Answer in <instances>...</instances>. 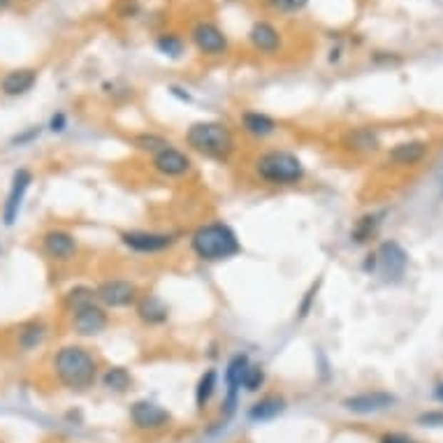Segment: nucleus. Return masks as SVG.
<instances>
[{
  "mask_svg": "<svg viewBox=\"0 0 443 443\" xmlns=\"http://www.w3.org/2000/svg\"><path fill=\"white\" fill-rule=\"evenodd\" d=\"M190 251L202 263H225L242 253V242L233 225L223 220H209L190 233Z\"/></svg>",
  "mask_w": 443,
  "mask_h": 443,
  "instance_id": "obj_1",
  "label": "nucleus"
},
{
  "mask_svg": "<svg viewBox=\"0 0 443 443\" xmlns=\"http://www.w3.org/2000/svg\"><path fill=\"white\" fill-rule=\"evenodd\" d=\"M186 146L209 161L228 163L237 151L235 131L223 121H195L186 128Z\"/></svg>",
  "mask_w": 443,
  "mask_h": 443,
  "instance_id": "obj_2",
  "label": "nucleus"
},
{
  "mask_svg": "<svg viewBox=\"0 0 443 443\" xmlns=\"http://www.w3.org/2000/svg\"><path fill=\"white\" fill-rule=\"evenodd\" d=\"M54 374L68 390L84 392L98 381V360L86 346L68 344L54 355Z\"/></svg>",
  "mask_w": 443,
  "mask_h": 443,
  "instance_id": "obj_3",
  "label": "nucleus"
},
{
  "mask_svg": "<svg viewBox=\"0 0 443 443\" xmlns=\"http://www.w3.org/2000/svg\"><path fill=\"white\" fill-rule=\"evenodd\" d=\"M253 174L267 186H297L307 174V168L297 153L272 149L253 161Z\"/></svg>",
  "mask_w": 443,
  "mask_h": 443,
  "instance_id": "obj_4",
  "label": "nucleus"
},
{
  "mask_svg": "<svg viewBox=\"0 0 443 443\" xmlns=\"http://www.w3.org/2000/svg\"><path fill=\"white\" fill-rule=\"evenodd\" d=\"M121 244L133 253L140 255H156L170 251L172 246H177L179 235L177 233H156V230H123Z\"/></svg>",
  "mask_w": 443,
  "mask_h": 443,
  "instance_id": "obj_5",
  "label": "nucleus"
},
{
  "mask_svg": "<svg viewBox=\"0 0 443 443\" xmlns=\"http://www.w3.org/2000/svg\"><path fill=\"white\" fill-rule=\"evenodd\" d=\"M96 297L105 309H128L140 300V288L128 279H107L96 288Z\"/></svg>",
  "mask_w": 443,
  "mask_h": 443,
  "instance_id": "obj_6",
  "label": "nucleus"
},
{
  "mask_svg": "<svg viewBox=\"0 0 443 443\" xmlns=\"http://www.w3.org/2000/svg\"><path fill=\"white\" fill-rule=\"evenodd\" d=\"M151 170L161 174L163 179H183L193 172V158L186 151L170 144L163 151L151 156Z\"/></svg>",
  "mask_w": 443,
  "mask_h": 443,
  "instance_id": "obj_7",
  "label": "nucleus"
},
{
  "mask_svg": "<svg viewBox=\"0 0 443 443\" xmlns=\"http://www.w3.org/2000/svg\"><path fill=\"white\" fill-rule=\"evenodd\" d=\"M190 42L195 44V49L200 54H205V56H223L230 47L228 35L211 21H198L193 26Z\"/></svg>",
  "mask_w": 443,
  "mask_h": 443,
  "instance_id": "obj_8",
  "label": "nucleus"
},
{
  "mask_svg": "<svg viewBox=\"0 0 443 443\" xmlns=\"http://www.w3.org/2000/svg\"><path fill=\"white\" fill-rule=\"evenodd\" d=\"M172 420V415L168 409H163L161 404L149 402V399H137L131 406V422L135 424V429L142 432H158L163 427H168Z\"/></svg>",
  "mask_w": 443,
  "mask_h": 443,
  "instance_id": "obj_9",
  "label": "nucleus"
},
{
  "mask_svg": "<svg viewBox=\"0 0 443 443\" xmlns=\"http://www.w3.org/2000/svg\"><path fill=\"white\" fill-rule=\"evenodd\" d=\"M33 183V172L26 170V168H19L14 174H12V183H10V193H7L5 198V205H3V223L7 228H12L16 223V218H19V211H21V205H24V198L26 193H29Z\"/></svg>",
  "mask_w": 443,
  "mask_h": 443,
  "instance_id": "obj_10",
  "label": "nucleus"
},
{
  "mask_svg": "<svg viewBox=\"0 0 443 443\" xmlns=\"http://www.w3.org/2000/svg\"><path fill=\"white\" fill-rule=\"evenodd\" d=\"M376 260L387 281H399L406 274V267H409V253L404 251L399 242L387 239L376 248Z\"/></svg>",
  "mask_w": 443,
  "mask_h": 443,
  "instance_id": "obj_11",
  "label": "nucleus"
},
{
  "mask_svg": "<svg viewBox=\"0 0 443 443\" xmlns=\"http://www.w3.org/2000/svg\"><path fill=\"white\" fill-rule=\"evenodd\" d=\"M107 325H109L107 309L100 302H93V304H88V307L72 311V330H75L79 337H98L107 330Z\"/></svg>",
  "mask_w": 443,
  "mask_h": 443,
  "instance_id": "obj_12",
  "label": "nucleus"
},
{
  "mask_svg": "<svg viewBox=\"0 0 443 443\" xmlns=\"http://www.w3.org/2000/svg\"><path fill=\"white\" fill-rule=\"evenodd\" d=\"M42 251L47 253L51 260L70 263L72 258L77 255L79 244H77V237L68 233V230L54 228V230H49V233L42 235Z\"/></svg>",
  "mask_w": 443,
  "mask_h": 443,
  "instance_id": "obj_13",
  "label": "nucleus"
},
{
  "mask_svg": "<svg viewBox=\"0 0 443 443\" xmlns=\"http://www.w3.org/2000/svg\"><path fill=\"white\" fill-rule=\"evenodd\" d=\"M394 404H397V397L390 394V392H381V390L350 394V397H346L344 402H341V406H344L346 411L360 413V415L381 413V411L390 409V406H394Z\"/></svg>",
  "mask_w": 443,
  "mask_h": 443,
  "instance_id": "obj_14",
  "label": "nucleus"
},
{
  "mask_svg": "<svg viewBox=\"0 0 443 443\" xmlns=\"http://www.w3.org/2000/svg\"><path fill=\"white\" fill-rule=\"evenodd\" d=\"M251 367V357L246 353H237L230 357V362L225 367V385H228V399H225V409L228 413L235 411V404H237V392L242 390V381H244V374L246 369Z\"/></svg>",
  "mask_w": 443,
  "mask_h": 443,
  "instance_id": "obj_15",
  "label": "nucleus"
},
{
  "mask_svg": "<svg viewBox=\"0 0 443 443\" xmlns=\"http://www.w3.org/2000/svg\"><path fill=\"white\" fill-rule=\"evenodd\" d=\"M135 311H137V318L149 327L165 325L170 318V307L158 297V295H140V300L135 304Z\"/></svg>",
  "mask_w": 443,
  "mask_h": 443,
  "instance_id": "obj_16",
  "label": "nucleus"
},
{
  "mask_svg": "<svg viewBox=\"0 0 443 443\" xmlns=\"http://www.w3.org/2000/svg\"><path fill=\"white\" fill-rule=\"evenodd\" d=\"M427 153H429V144L424 140H409V142L392 146V149L387 151V163L397 165V168H413V165H418Z\"/></svg>",
  "mask_w": 443,
  "mask_h": 443,
  "instance_id": "obj_17",
  "label": "nucleus"
},
{
  "mask_svg": "<svg viewBox=\"0 0 443 443\" xmlns=\"http://www.w3.org/2000/svg\"><path fill=\"white\" fill-rule=\"evenodd\" d=\"M248 42L260 54H276L281 49V33L270 21H255L248 31Z\"/></svg>",
  "mask_w": 443,
  "mask_h": 443,
  "instance_id": "obj_18",
  "label": "nucleus"
},
{
  "mask_svg": "<svg viewBox=\"0 0 443 443\" xmlns=\"http://www.w3.org/2000/svg\"><path fill=\"white\" fill-rule=\"evenodd\" d=\"M341 146L350 153H374L381 146V137L374 128H350L341 137Z\"/></svg>",
  "mask_w": 443,
  "mask_h": 443,
  "instance_id": "obj_19",
  "label": "nucleus"
},
{
  "mask_svg": "<svg viewBox=\"0 0 443 443\" xmlns=\"http://www.w3.org/2000/svg\"><path fill=\"white\" fill-rule=\"evenodd\" d=\"M239 123H242V131L253 140H267L279 131V121L265 112H244L239 116Z\"/></svg>",
  "mask_w": 443,
  "mask_h": 443,
  "instance_id": "obj_20",
  "label": "nucleus"
},
{
  "mask_svg": "<svg viewBox=\"0 0 443 443\" xmlns=\"http://www.w3.org/2000/svg\"><path fill=\"white\" fill-rule=\"evenodd\" d=\"M38 84V70L33 68H19V70H10L7 75L0 79V91L5 96H24Z\"/></svg>",
  "mask_w": 443,
  "mask_h": 443,
  "instance_id": "obj_21",
  "label": "nucleus"
},
{
  "mask_svg": "<svg viewBox=\"0 0 443 443\" xmlns=\"http://www.w3.org/2000/svg\"><path fill=\"white\" fill-rule=\"evenodd\" d=\"M285 411V399L281 394H267L263 397L260 402H255L251 406V411H248V420L253 422H267V420H274L276 415H281Z\"/></svg>",
  "mask_w": 443,
  "mask_h": 443,
  "instance_id": "obj_22",
  "label": "nucleus"
},
{
  "mask_svg": "<svg viewBox=\"0 0 443 443\" xmlns=\"http://www.w3.org/2000/svg\"><path fill=\"white\" fill-rule=\"evenodd\" d=\"M100 383H103V387L109 392L123 394V392L131 390L133 374L128 372L126 367H109V369H105V374L100 376Z\"/></svg>",
  "mask_w": 443,
  "mask_h": 443,
  "instance_id": "obj_23",
  "label": "nucleus"
},
{
  "mask_svg": "<svg viewBox=\"0 0 443 443\" xmlns=\"http://www.w3.org/2000/svg\"><path fill=\"white\" fill-rule=\"evenodd\" d=\"M131 144H133L140 153L156 156L158 151H163L165 146H170L172 142L168 140V137L158 135V133H137V135L131 137Z\"/></svg>",
  "mask_w": 443,
  "mask_h": 443,
  "instance_id": "obj_24",
  "label": "nucleus"
},
{
  "mask_svg": "<svg viewBox=\"0 0 443 443\" xmlns=\"http://www.w3.org/2000/svg\"><path fill=\"white\" fill-rule=\"evenodd\" d=\"M44 337H47V327L40 320H31L19 330V348L21 350H35L42 346Z\"/></svg>",
  "mask_w": 443,
  "mask_h": 443,
  "instance_id": "obj_25",
  "label": "nucleus"
},
{
  "mask_svg": "<svg viewBox=\"0 0 443 443\" xmlns=\"http://www.w3.org/2000/svg\"><path fill=\"white\" fill-rule=\"evenodd\" d=\"M378 225H381V214H367L362 218H357L353 230H350V239L355 244H367L376 235Z\"/></svg>",
  "mask_w": 443,
  "mask_h": 443,
  "instance_id": "obj_26",
  "label": "nucleus"
},
{
  "mask_svg": "<svg viewBox=\"0 0 443 443\" xmlns=\"http://www.w3.org/2000/svg\"><path fill=\"white\" fill-rule=\"evenodd\" d=\"M216 387H218L216 369H207V372L200 376L198 387H195V404H198V409H205V406L211 402V397H214Z\"/></svg>",
  "mask_w": 443,
  "mask_h": 443,
  "instance_id": "obj_27",
  "label": "nucleus"
},
{
  "mask_svg": "<svg viewBox=\"0 0 443 443\" xmlns=\"http://www.w3.org/2000/svg\"><path fill=\"white\" fill-rule=\"evenodd\" d=\"M93 302H98V297H96V288H91V285H75V288H70L66 292V309L70 313L81 307H88Z\"/></svg>",
  "mask_w": 443,
  "mask_h": 443,
  "instance_id": "obj_28",
  "label": "nucleus"
},
{
  "mask_svg": "<svg viewBox=\"0 0 443 443\" xmlns=\"http://www.w3.org/2000/svg\"><path fill=\"white\" fill-rule=\"evenodd\" d=\"M156 49H158L163 56L168 58H179L183 49H186V44H183V40L179 38L177 33H163L156 38Z\"/></svg>",
  "mask_w": 443,
  "mask_h": 443,
  "instance_id": "obj_29",
  "label": "nucleus"
},
{
  "mask_svg": "<svg viewBox=\"0 0 443 443\" xmlns=\"http://www.w3.org/2000/svg\"><path fill=\"white\" fill-rule=\"evenodd\" d=\"M263 385H265V369L260 365H251V367L246 369V374H244L242 387H244L246 392H258Z\"/></svg>",
  "mask_w": 443,
  "mask_h": 443,
  "instance_id": "obj_30",
  "label": "nucleus"
},
{
  "mask_svg": "<svg viewBox=\"0 0 443 443\" xmlns=\"http://www.w3.org/2000/svg\"><path fill=\"white\" fill-rule=\"evenodd\" d=\"M267 5L279 14H297L309 5V0H267Z\"/></svg>",
  "mask_w": 443,
  "mask_h": 443,
  "instance_id": "obj_31",
  "label": "nucleus"
},
{
  "mask_svg": "<svg viewBox=\"0 0 443 443\" xmlns=\"http://www.w3.org/2000/svg\"><path fill=\"white\" fill-rule=\"evenodd\" d=\"M316 292H318V283H313L311 288H309L307 292H304V300H302L300 309H297L300 318H307V316H309V311H311V304H313V300H316Z\"/></svg>",
  "mask_w": 443,
  "mask_h": 443,
  "instance_id": "obj_32",
  "label": "nucleus"
},
{
  "mask_svg": "<svg viewBox=\"0 0 443 443\" xmlns=\"http://www.w3.org/2000/svg\"><path fill=\"white\" fill-rule=\"evenodd\" d=\"M418 424L422 427H443V411H427L418 418Z\"/></svg>",
  "mask_w": 443,
  "mask_h": 443,
  "instance_id": "obj_33",
  "label": "nucleus"
},
{
  "mask_svg": "<svg viewBox=\"0 0 443 443\" xmlns=\"http://www.w3.org/2000/svg\"><path fill=\"white\" fill-rule=\"evenodd\" d=\"M68 128V116L63 114V112H56L51 116V121H49V131L51 133H63Z\"/></svg>",
  "mask_w": 443,
  "mask_h": 443,
  "instance_id": "obj_34",
  "label": "nucleus"
},
{
  "mask_svg": "<svg viewBox=\"0 0 443 443\" xmlns=\"http://www.w3.org/2000/svg\"><path fill=\"white\" fill-rule=\"evenodd\" d=\"M378 443H418V441L406 437V434H383Z\"/></svg>",
  "mask_w": 443,
  "mask_h": 443,
  "instance_id": "obj_35",
  "label": "nucleus"
},
{
  "mask_svg": "<svg viewBox=\"0 0 443 443\" xmlns=\"http://www.w3.org/2000/svg\"><path fill=\"white\" fill-rule=\"evenodd\" d=\"M362 270H365V272H374V270H378L376 253H369V255H367V260H365V265H362Z\"/></svg>",
  "mask_w": 443,
  "mask_h": 443,
  "instance_id": "obj_36",
  "label": "nucleus"
},
{
  "mask_svg": "<svg viewBox=\"0 0 443 443\" xmlns=\"http://www.w3.org/2000/svg\"><path fill=\"white\" fill-rule=\"evenodd\" d=\"M40 135V128H33V131H29V133H24L21 137H16V144H24V142H31L33 140V137H38Z\"/></svg>",
  "mask_w": 443,
  "mask_h": 443,
  "instance_id": "obj_37",
  "label": "nucleus"
},
{
  "mask_svg": "<svg viewBox=\"0 0 443 443\" xmlns=\"http://www.w3.org/2000/svg\"><path fill=\"white\" fill-rule=\"evenodd\" d=\"M170 93L177 96L179 100H186V103H190V93H183V88H179V86H170Z\"/></svg>",
  "mask_w": 443,
  "mask_h": 443,
  "instance_id": "obj_38",
  "label": "nucleus"
},
{
  "mask_svg": "<svg viewBox=\"0 0 443 443\" xmlns=\"http://www.w3.org/2000/svg\"><path fill=\"white\" fill-rule=\"evenodd\" d=\"M434 397H437V402L443 404V383H439L437 387H434Z\"/></svg>",
  "mask_w": 443,
  "mask_h": 443,
  "instance_id": "obj_39",
  "label": "nucleus"
},
{
  "mask_svg": "<svg viewBox=\"0 0 443 443\" xmlns=\"http://www.w3.org/2000/svg\"><path fill=\"white\" fill-rule=\"evenodd\" d=\"M10 3H12V0H0V7H7Z\"/></svg>",
  "mask_w": 443,
  "mask_h": 443,
  "instance_id": "obj_40",
  "label": "nucleus"
}]
</instances>
